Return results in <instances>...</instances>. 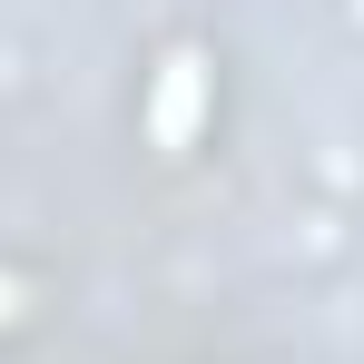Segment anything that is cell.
I'll list each match as a JSON object with an SVG mask.
<instances>
[{
    "mask_svg": "<svg viewBox=\"0 0 364 364\" xmlns=\"http://www.w3.org/2000/svg\"><path fill=\"white\" fill-rule=\"evenodd\" d=\"M187 109H197V60H178V69H168V99H158V128H168V138H187Z\"/></svg>",
    "mask_w": 364,
    "mask_h": 364,
    "instance_id": "1",
    "label": "cell"
}]
</instances>
